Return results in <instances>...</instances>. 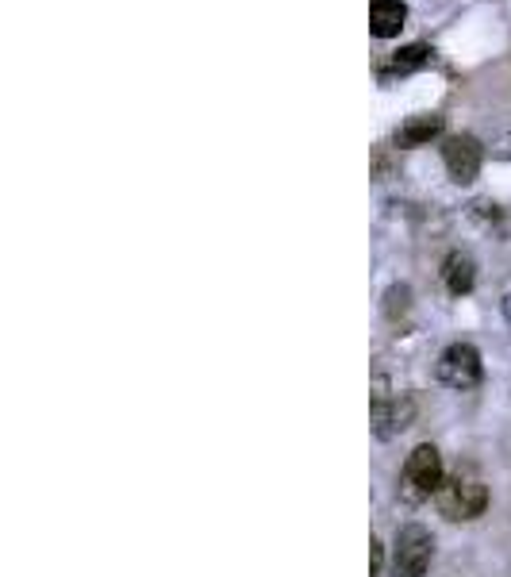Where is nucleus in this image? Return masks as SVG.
I'll return each instance as SVG.
<instances>
[{
	"mask_svg": "<svg viewBox=\"0 0 511 577\" xmlns=\"http://www.w3.org/2000/svg\"><path fill=\"white\" fill-rule=\"evenodd\" d=\"M504 316H508V324H511V293L504 297Z\"/></svg>",
	"mask_w": 511,
	"mask_h": 577,
	"instance_id": "nucleus-12",
	"label": "nucleus"
},
{
	"mask_svg": "<svg viewBox=\"0 0 511 577\" xmlns=\"http://www.w3.org/2000/svg\"><path fill=\"white\" fill-rule=\"evenodd\" d=\"M438 512L446 520H477L481 512L488 508V489L477 481V477H450L442 481V489L435 493Z\"/></svg>",
	"mask_w": 511,
	"mask_h": 577,
	"instance_id": "nucleus-2",
	"label": "nucleus"
},
{
	"mask_svg": "<svg viewBox=\"0 0 511 577\" xmlns=\"http://www.w3.org/2000/svg\"><path fill=\"white\" fill-rule=\"evenodd\" d=\"M481 143L473 139V135H450L446 143H442V162H446V170L450 177L458 181V185H469V181H477L481 174Z\"/></svg>",
	"mask_w": 511,
	"mask_h": 577,
	"instance_id": "nucleus-5",
	"label": "nucleus"
},
{
	"mask_svg": "<svg viewBox=\"0 0 511 577\" xmlns=\"http://www.w3.org/2000/svg\"><path fill=\"white\" fill-rule=\"evenodd\" d=\"M415 420V401L412 397H377L373 404V435L377 439H392L404 427H412Z\"/></svg>",
	"mask_w": 511,
	"mask_h": 577,
	"instance_id": "nucleus-6",
	"label": "nucleus"
},
{
	"mask_svg": "<svg viewBox=\"0 0 511 577\" xmlns=\"http://www.w3.org/2000/svg\"><path fill=\"white\" fill-rule=\"evenodd\" d=\"M435 374L446 389H462L465 393V389H473L481 381V354L469 343H454V347H446V351L438 354Z\"/></svg>",
	"mask_w": 511,
	"mask_h": 577,
	"instance_id": "nucleus-4",
	"label": "nucleus"
},
{
	"mask_svg": "<svg viewBox=\"0 0 511 577\" xmlns=\"http://www.w3.org/2000/svg\"><path fill=\"white\" fill-rule=\"evenodd\" d=\"M369 547H373V570H369V574L377 577V574H381V543H377V539H373V543H369Z\"/></svg>",
	"mask_w": 511,
	"mask_h": 577,
	"instance_id": "nucleus-11",
	"label": "nucleus"
},
{
	"mask_svg": "<svg viewBox=\"0 0 511 577\" xmlns=\"http://www.w3.org/2000/svg\"><path fill=\"white\" fill-rule=\"evenodd\" d=\"M442 277H446V289L454 293V297H465L469 289H473V281H477V266H473V258L462 251L446 254V262H442Z\"/></svg>",
	"mask_w": 511,
	"mask_h": 577,
	"instance_id": "nucleus-9",
	"label": "nucleus"
},
{
	"mask_svg": "<svg viewBox=\"0 0 511 577\" xmlns=\"http://www.w3.org/2000/svg\"><path fill=\"white\" fill-rule=\"evenodd\" d=\"M435 558V535L423 524H408L396 535V551H392V574L396 577H423Z\"/></svg>",
	"mask_w": 511,
	"mask_h": 577,
	"instance_id": "nucleus-3",
	"label": "nucleus"
},
{
	"mask_svg": "<svg viewBox=\"0 0 511 577\" xmlns=\"http://www.w3.org/2000/svg\"><path fill=\"white\" fill-rule=\"evenodd\" d=\"M442 135V116L435 112H423V116H412L408 124L396 127V147H423Z\"/></svg>",
	"mask_w": 511,
	"mask_h": 577,
	"instance_id": "nucleus-8",
	"label": "nucleus"
},
{
	"mask_svg": "<svg viewBox=\"0 0 511 577\" xmlns=\"http://www.w3.org/2000/svg\"><path fill=\"white\" fill-rule=\"evenodd\" d=\"M442 454L438 447L431 443H419L412 454H408V462H404V474H400V497L408 504H419V501H431L438 489H442Z\"/></svg>",
	"mask_w": 511,
	"mask_h": 577,
	"instance_id": "nucleus-1",
	"label": "nucleus"
},
{
	"mask_svg": "<svg viewBox=\"0 0 511 577\" xmlns=\"http://www.w3.org/2000/svg\"><path fill=\"white\" fill-rule=\"evenodd\" d=\"M404 20H408V8H404L400 0H373V4H369V31H373L377 39L400 35Z\"/></svg>",
	"mask_w": 511,
	"mask_h": 577,
	"instance_id": "nucleus-7",
	"label": "nucleus"
},
{
	"mask_svg": "<svg viewBox=\"0 0 511 577\" xmlns=\"http://www.w3.org/2000/svg\"><path fill=\"white\" fill-rule=\"evenodd\" d=\"M431 62V47L427 43H412V47H404V51L392 54V62L381 70L385 77H396V74H415V70H423Z\"/></svg>",
	"mask_w": 511,
	"mask_h": 577,
	"instance_id": "nucleus-10",
	"label": "nucleus"
}]
</instances>
